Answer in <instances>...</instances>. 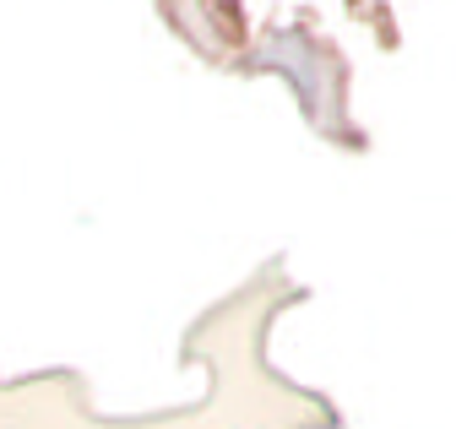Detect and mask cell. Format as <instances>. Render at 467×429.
I'll return each instance as SVG.
<instances>
[{
  "label": "cell",
  "instance_id": "1",
  "mask_svg": "<svg viewBox=\"0 0 467 429\" xmlns=\"http://www.w3.org/2000/svg\"><path fill=\"white\" fill-rule=\"evenodd\" d=\"M239 71H277V77L294 88V99L305 104V120H310L327 141L353 147V152L369 147L364 131L348 120V60H343V49H337L327 33H316L310 16H299V22H272V27L244 49V66H239Z\"/></svg>",
  "mask_w": 467,
  "mask_h": 429
}]
</instances>
